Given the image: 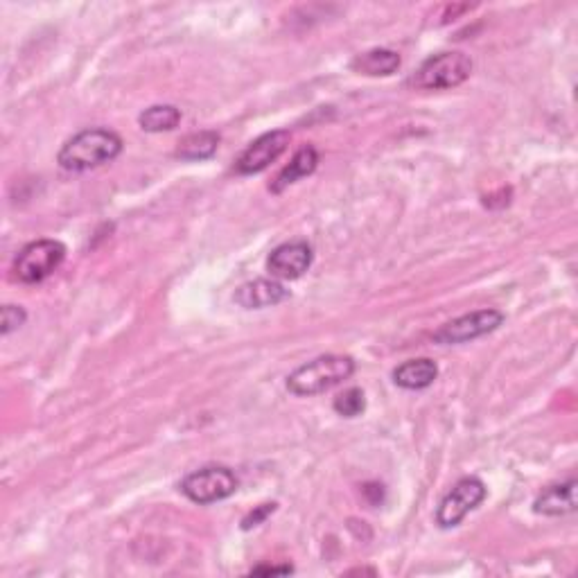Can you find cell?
Listing matches in <instances>:
<instances>
[{
    "mask_svg": "<svg viewBox=\"0 0 578 578\" xmlns=\"http://www.w3.org/2000/svg\"><path fill=\"white\" fill-rule=\"evenodd\" d=\"M122 152V138L116 131L95 127L68 138L59 150L57 163L66 172H89L116 161Z\"/></svg>",
    "mask_w": 578,
    "mask_h": 578,
    "instance_id": "obj_1",
    "label": "cell"
},
{
    "mask_svg": "<svg viewBox=\"0 0 578 578\" xmlns=\"http://www.w3.org/2000/svg\"><path fill=\"white\" fill-rule=\"evenodd\" d=\"M355 359L348 355H321L287 375V391L299 398H310L339 387L353 378Z\"/></svg>",
    "mask_w": 578,
    "mask_h": 578,
    "instance_id": "obj_2",
    "label": "cell"
},
{
    "mask_svg": "<svg viewBox=\"0 0 578 578\" xmlns=\"http://www.w3.org/2000/svg\"><path fill=\"white\" fill-rule=\"evenodd\" d=\"M472 66L475 64H472L466 52H439V55H432L420 64L416 75L411 77V84L423 91L454 89V86H461L472 75Z\"/></svg>",
    "mask_w": 578,
    "mask_h": 578,
    "instance_id": "obj_3",
    "label": "cell"
},
{
    "mask_svg": "<svg viewBox=\"0 0 578 578\" xmlns=\"http://www.w3.org/2000/svg\"><path fill=\"white\" fill-rule=\"evenodd\" d=\"M66 247L59 240H37L23 247L14 260V278L25 285H37L64 265Z\"/></svg>",
    "mask_w": 578,
    "mask_h": 578,
    "instance_id": "obj_4",
    "label": "cell"
},
{
    "mask_svg": "<svg viewBox=\"0 0 578 578\" xmlns=\"http://www.w3.org/2000/svg\"><path fill=\"white\" fill-rule=\"evenodd\" d=\"M240 481L235 472L226 466H206L201 470L190 472V475L181 481V493L186 495L190 502L195 504H215L222 499H229L235 495Z\"/></svg>",
    "mask_w": 578,
    "mask_h": 578,
    "instance_id": "obj_5",
    "label": "cell"
},
{
    "mask_svg": "<svg viewBox=\"0 0 578 578\" xmlns=\"http://www.w3.org/2000/svg\"><path fill=\"white\" fill-rule=\"evenodd\" d=\"M488 495L486 484L477 477H463L457 484L452 486L448 495L443 497V502L439 504V511H436V524L441 529H452L466 520V515L470 511H475L477 506L484 502Z\"/></svg>",
    "mask_w": 578,
    "mask_h": 578,
    "instance_id": "obj_6",
    "label": "cell"
},
{
    "mask_svg": "<svg viewBox=\"0 0 578 578\" xmlns=\"http://www.w3.org/2000/svg\"><path fill=\"white\" fill-rule=\"evenodd\" d=\"M504 319H506L504 312H499L495 308L463 314V317L445 323L441 330H436L434 341L441 346L466 344V341L486 337L490 335V332H495L499 326H502Z\"/></svg>",
    "mask_w": 578,
    "mask_h": 578,
    "instance_id": "obj_7",
    "label": "cell"
},
{
    "mask_svg": "<svg viewBox=\"0 0 578 578\" xmlns=\"http://www.w3.org/2000/svg\"><path fill=\"white\" fill-rule=\"evenodd\" d=\"M289 140H292V134H289L287 129L267 131V134L253 140L247 150L238 156V161H235V172L242 174V177L265 172L269 165L278 161V156L287 150Z\"/></svg>",
    "mask_w": 578,
    "mask_h": 578,
    "instance_id": "obj_8",
    "label": "cell"
},
{
    "mask_svg": "<svg viewBox=\"0 0 578 578\" xmlns=\"http://www.w3.org/2000/svg\"><path fill=\"white\" fill-rule=\"evenodd\" d=\"M314 249L308 242H285L269 253L267 271L278 280H296L312 267Z\"/></svg>",
    "mask_w": 578,
    "mask_h": 578,
    "instance_id": "obj_9",
    "label": "cell"
},
{
    "mask_svg": "<svg viewBox=\"0 0 578 578\" xmlns=\"http://www.w3.org/2000/svg\"><path fill=\"white\" fill-rule=\"evenodd\" d=\"M289 299V289L274 278H258L251 283H244L238 292H235V303L244 310H262L271 308Z\"/></svg>",
    "mask_w": 578,
    "mask_h": 578,
    "instance_id": "obj_10",
    "label": "cell"
},
{
    "mask_svg": "<svg viewBox=\"0 0 578 578\" xmlns=\"http://www.w3.org/2000/svg\"><path fill=\"white\" fill-rule=\"evenodd\" d=\"M533 511L538 515H547V518H560V515L576 511V481L569 479L565 484H554L542 490L536 502H533Z\"/></svg>",
    "mask_w": 578,
    "mask_h": 578,
    "instance_id": "obj_11",
    "label": "cell"
},
{
    "mask_svg": "<svg viewBox=\"0 0 578 578\" xmlns=\"http://www.w3.org/2000/svg\"><path fill=\"white\" fill-rule=\"evenodd\" d=\"M436 378H439V366H436L434 359L429 357L409 359V362L400 364L398 369L393 371V382H396L400 389L407 391H420L432 387Z\"/></svg>",
    "mask_w": 578,
    "mask_h": 578,
    "instance_id": "obj_12",
    "label": "cell"
},
{
    "mask_svg": "<svg viewBox=\"0 0 578 578\" xmlns=\"http://www.w3.org/2000/svg\"><path fill=\"white\" fill-rule=\"evenodd\" d=\"M317 165H319V152L314 150L312 145H303L301 150L294 154V159L289 161V165H285V168L280 170V174L274 179V183H271L269 190L278 195V192L294 186L296 181L310 177V174L317 170Z\"/></svg>",
    "mask_w": 578,
    "mask_h": 578,
    "instance_id": "obj_13",
    "label": "cell"
},
{
    "mask_svg": "<svg viewBox=\"0 0 578 578\" xmlns=\"http://www.w3.org/2000/svg\"><path fill=\"white\" fill-rule=\"evenodd\" d=\"M400 55L387 48H373L366 50L362 55H357L353 59L350 68L359 75H369V77H389L400 68Z\"/></svg>",
    "mask_w": 578,
    "mask_h": 578,
    "instance_id": "obj_14",
    "label": "cell"
},
{
    "mask_svg": "<svg viewBox=\"0 0 578 578\" xmlns=\"http://www.w3.org/2000/svg\"><path fill=\"white\" fill-rule=\"evenodd\" d=\"M220 134L217 131H195L181 140L177 147V159L181 161H206L217 154L220 147Z\"/></svg>",
    "mask_w": 578,
    "mask_h": 578,
    "instance_id": "obj_15",
    "label": "cell"
},
{
    "mask_svg": "<svg viewBox=\"0 0 578 578\" xmlns=\"http://www.w3.org/2000/svg\"><path fill=\"white\" fill-rule=\"evenodd\" d=\"M179 122H181V109L174 107V104H154V107L145 109L138 116L140 129L150 131V134H161V131L177 129Z\"/></svg>",
    "mask_w": 578,
    "mask_h": 578,
    "instance_id": "obj_16",
    "label": "cell"
},
{
    "mask_svg": "<svg viewBox=\"0 0 578 578\" xmlns=\"http://www.w3.org/2000/svg\"><path fill=\"white\" fill-rule=\"evenodd\" d=\"M332 409H335L337 414L344 416V418L362 416L364 411H366L364 391L357 389V387L346 389L344 393H339V396L335 398V402H332Z\"/></svg>",
    "mask_w": 578,
    "mask_h": 578,
    "instance_id": "obj_17",
    "label": "cell"
},
{
    "mask_svg": "<svg viewBox=\"0 0 578 578\" xmlns=\"http://www.w3.org/2000/svg\"><path fill=\"white\" fill-rule=\"evenodd\" d=\"M25 321H28V314H25L21 305H5L3 308V328H0V332H3V335L7 337L10 332L19 330Z\"/></svg>",
    "mask_w": 578,
    "mask_h": 578,
    "instance_id": "obj_18",
    "label": "cell"
},
{
    "mask_svg": "<svg viewBox=\"0 0 578 578\" xmlns=\"http://www.w3.org/2000/svg\"><path fill=\"white\" fill-rule=\"evenodd\" d=\"M274 511H276V504H262V506H258V509H253V511L247 515V518L242 520V529L249 531V529H253V527H258V524L265 522Z\"/></svg>",
    "mask_w": 578,
    "mask_h": 578,
    "instance_id": "obj_19",
    "label": "cell"
},
{
    "mask_svg": "<svg viewBox=\"0 0 578 578\" xmlns=\"http://www.w3.org/2000/svg\"><path fill=\"white\" fill-rule=\"evenodd\" d=\"M294 567L292 565H258L251 569V574H292Z\"/></svg>",
    "mask_w": 578,
    "mask_h": 578,
    "instance_id": "obj_20",
    "label": "cell"
}]
</instances>
